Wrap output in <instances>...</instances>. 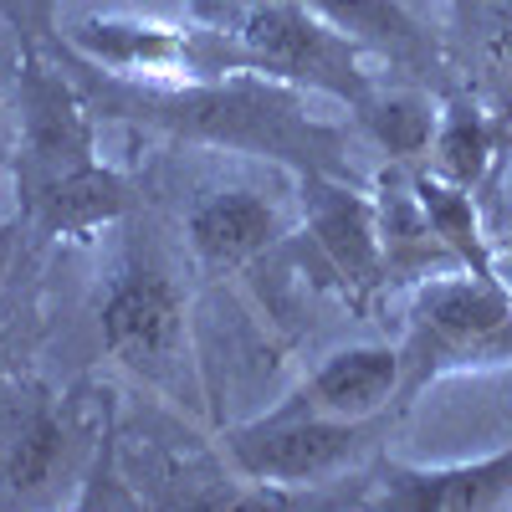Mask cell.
Here are the masks:
<instances>
[{
	"instance_id": "ba28073f",
	"label": "cell",
	"mask_w": 512,
	"mask_h": 512,
	"mask_svg": "<svg viewBox=\"0 0 512 512\" xmlns=\"http://www.w3.org/2000/svg\"><path fill=\"white\" fill-rule=\"evenodd\" d=\"M98 328H103V349L154 384H164L185 364L180 359L190 338L185 292L159 267H128L123 277H113Z\"/></svg>"
},
{
	"instance_id": "e0dca14e",
	"label": "cell",
	"mask_w": 512,
	"mask_h": 512,
	"mask_svg": "<svg viewBox=\"0 0 512 512\" xmlns=\"http://www.w3.org/2000/svg\"><path fill=\"white\" fill-rule=\"evenodd\" d=\"M497 149H502V134H497V123L487 118V108L472 103V98H446L441 118H436L431 154H425V159H431V169L441 180L477 190V185L492 180Z\"/></svg>"
},
{
	"instance_id": "9c48e42d",
	"label": "cell",
	"mask_w": 512,
	"mask_h": 512,
	"mask_svg": "<svg viewBox=\"0 0 512 512\" xmlns=\"http://www.w3.org/2000/svg\"><path fill=\"white\" fill-rule=\"evenodd\" d=\"M369 507L390 512H512V446L487 451L477 461L415 466L395 456H374L364 472Z\"/></svg>"
},
{
	"instance_id": "3957f363",
	"label": "cell",
	"mask_w": 512,
	"mask_h": 512,
	"mask_svg": "<svg viewBox=\"0 0 512 512\" xmlns=\"http://www.w3.org/2000/svg\"><path fill=\"white\" fill-rule=\"evenodd\" d=\"M390 420L395 415L338 420L282 400L267 415L231 425L221 436V451L231 472L251 492H262V502H282L277 492H308L328 482H349V472H364L390 436Z\"/></svg>"
},
{
	"instance_id": "277c9868",
	"label": "cell",
	"mask_w": 512,
	"mask_h": 512,
	"mask_svg": "<svg viewBox=\"0 0 512 512\" xmlns=\"http://www.w3.org/2000/svg\"><path fill=\"white\" fill-rule=\"evenodd\" d=\"M236 36L251 72L328 98L349 113L379 88L374 72L364 67V47L349 31H338L323 11H313L308 0H251Z\"/></svg>"
},
{
	"instance_id": "4fadbf2b",
	"label": "cell",
	"mask_w": 512,
	"mask_h": 512,
	"mask_svg": "<svg viewBox=\"0 0 512 512\" xmlns=\"http://www.w3.org/2000/svg\"><path fill=\"white\" fill-rule=\"evenodd\" d=\"M16 195H21V216L41 236H88V231L123 221L128 205H134V185L103 159H88V164L67 169V175H52Z\"/></svg>"
},
{
	"instance_id": "5b68a950",
	"label": "cell",
	"mask_w": 512,
	"mask_h": 512,
	"mask_svg": "<svg viewBox=\"0 0 512 512\" xmlns=\"http://www.w3.org/2000/svg\"><path fill=\"white\" fill-rule=\"evenodd\" d=\"M62 47L128 82H210V77L251 72L236 31L175 26L149 16H77L62 36Z\"/></svg>"
},
{
	"instance_id": "7a4b0ae2",
	"label": "cell",
	"mask_w": 512,
	"mask_h": 512,
	"mask_svg": "<svg viewBox=\"0 0 512 512\" xmlns=\"http://www.w3.org/2000/svg\"><path fill=\"white\" fill-rule=\"evenodd\" d=\"M405 405L451 374H497L512 369V282L477 272H436L405 292V338H400Z\"/></svg>"
},
{
	"instance_id": "8992f818",
	"label": "cell",
	"mask_w": 512,
	"mask_h": 512,
	"mask_svg": "<svg viewBox=\"0 0 512 512\" xmlns=\"http://www.w3.org/2000/svg\"><path fill=\"white\" fill-rule=\"evenodd\" d=\"M16 190L98 159V118L57 52L26 47L16 62Z\"/></svg>"
},
{
	"instance_id": "d6986e66",
	"label": "cell",
	"mask_w": 512,
	"mask_h": 512,
	"mask_svg": "<svg viewBox=\"0 0 512 512\" xmlns=\"http://www.w3.org/2000/svg\"><path fill=\"white\" fill-rule=\"evenodd\" d=\"M11 256H16V231L0 226V282H6V272H11Z\"/></svg>"
},
{
	"instance_id": "6da1fadb",
	"label": "cell",
	"mask_w": 512,
	"mask_h": 512,
	"mask_svg": "<svg viewBox=\"0 0 512 512\" xmlns=\"http://www.w3.org/2000/svg\"><path fill=\"white\" fill-rule=\"evenodd\" d=\"M77 77L98 123H134L164 139H185L226 154H251L292 169L297 180H354L349 134L313 113V93L272 82L262 72H231L210 82H128L67 47H52Z\"/></svg>"
},
{
	"instance_id": "5bb4252c",
	"label": "cell",
	"mask_w": 512,
	"mask_h": 512,
	"mask_svg": "<svg viewBox=\"0 0 512 512\" xmlns=\"http://www.w3.org/2000/svg\"><path fill=\"white\" fill-rule=\"evenodd\" d=\"M374 216H379V246H384V277L415 287L420 277H436L451 272V251L436 241L431 221L415 200V180L405 169H384L379 185H374Z\"/></svg>"
},
{
	"instance_id": "8fae6325",
	"label": "cell",
	"mask_w": 512,
	"mask_h": 512,
	"mask_svg": "<svg viewBox=\"0 0 512 512\" xmlns=\"http://www.w3.org/2000/svg\"><path fill=\"white\" fill-rule=\"evenodd\" d=\"M400 384H405V364L395 344H349V349H333L287 400L313 415L374 420L405 405Z\"/></svg>"
},
{
	"instance_id": "30bf717a",
	"label": "cell",
	"mask_w": 512,
	"mask_h": 512,
	"mask_svg": "<svg viewBox=\"0 0 512 512\" xmlns=\"http://www.w3.org/2000/svg\"><path fill=\"white\" fill-rule=\"evenodd\" d=\"M77 425L52 400H6L0 405V507L52 502L77 472Z\"/></svg>"
},
{
	"instance_id": "ac0fdd59",
	"label": "cell",
	"mask_w": 512,
	"mask_h": 512,
	"mask_svg": "<svg viewBox=\"0 0 512 512\" xmlns=\"http://www.w3.org/2000/svg\"><path fill=\"white\" fill-rule=\"evenodd\" d=\"M436 118H441V103L425 88H374L354 108V123L364 128V139L374 149H384L395 164H410V159L431 154Z\"/></svg>"
},
{
	"instance_id": "2e32d148",
	"label": "cell",
	"mask_w": 512,
	"mask_h": 512,
	"mask_svg": "<svg viewBox=\"0 0 512 512\" xmlns=\"http://www.w3.org/2000/svg\"><path fill=\"white\" fill-rule=\"evenodd\" d=\"M410 180H415V200L425 210V221H431L436 241L451 251V262L461 272H477V277H502V262H497V246H492L487 221L477 210V195L466 185L441 180L436 169H420Z\"/></svg>"
},
{
	"instance_id": "ffe728a7",
	"label": "cell",
	"mask_w": 512,
	"mask_h": 512,
	"mask_svg": "<svg viewBox=\"0 0 512 512\" xmlns=\"http://www.w3.org/2000/svg\"><path fill=\"white\" fill-rule=\"evenodd\" d=\"M205 6H231V0H205Z\"/></svg>"
},
{
	"instance_id": "7c38bea8",
	"label": "cell",
	"mask_w": 512,
	"mask_h": 512,
	"mask_svg": "<svg viewBox=\"0 0 512 512\" xmlns=\"http://www.w3.org/2000/svg\"><path fill=\"white\" fill-rule=\"evenodd\" d=\"M282 236H287V221H282L277 200H267L262 190H246V185L200 195L185 216V241L195 251V262L210 272H231V267L256 262Z\"/></svg>"
},
{
	"instance_id": "52a82bcc",
	"label": "cell",
	"mask_w": 512,
	"mask_h": 512,
	"mask_svg": "<svg viewBox=\"0 0 512 512\" xmlns=\"http://www.w3.org/2000/svg\"><path fill=\"white\" fill-rule=\"evenodd\" d=\"M303 236L318 256V267L344 292V303H354L359 313L390 287L374 195H364L354 180H333V175L303 180Z\"/></svg>"
},
{
	"instance_id": "9a60e30c",
	"label": "cell",
	"mask_w": 512,
	"mask_h": 512,
	"mask_svg": "<svg viewBox=\"0 0 512 512\" xmlns=\"http://www.w3.org/2000/svg\"><path fill=\"white\" fill-rule=\"evenodd\" d=\"M313 11H323L338 31H349L364 52L390 57L405 72L436 67V41L400 0H308Z\"/></svg>"
}]
</instances>
